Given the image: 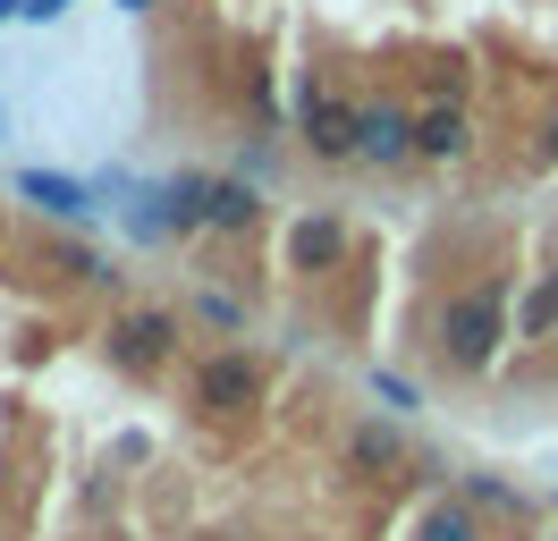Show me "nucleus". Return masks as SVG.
<instances>
[{
  "instance_id": "nucleus-1",
  "label": "nucleus",
  "mask_w": 558,
  "mask_h": 541,
  "mask_svg": "<svg viewBox=\"0 0 558 541\" xmlns=\"http://www.w3.org/2000/svg\"><path fill=\"white\" fill-rule=\"evenodd\" d=\"M432 330H440L432 347H440V364H449V372H490L499 338H508V279L490 270V279H474V288H457V297L440 304Z\"/></svg>"
},
{
  "instance_id": "nucleus-2",
  "label": "nucleus",
  "mask_w": 558,
  "mask_h": 541,
  "mask_svg": "<svg viewBox=\"0 0 558 541\" xmlns=\"http://www.w3.org/2000/svg\"><path fill=\"white\" fill-rule=\"evenodd\" d=\"M178 338H186V322H178L170 304H136V313H119V322L102 330V356H110V372L153 381V372L178 356Z\"/></svg>"
},
{
  "instance_id": "nucleus-3",
  "label": "nucleus",
  "mask_w": 558,
  "mask_h": 541,
  "mask_svg": "<svg viewBox=\"0 0 558 541\" xmlns=\"http://www.w3.org/2000/svg\"><path fill=\"white\" fill-rule=\"evenodd\" d=\"M254 398H263V356H254V347H211L204 364H195V406H204V414L229 423V414H245Z\"/></svg>"
},
{
  "instance_id": "nucleus-4",
  "label": "nucleus",
  "mask_w": 558,
  "mask_h": 541,
  "mask_svg": "<svg viewBox=\"0 0 558 541\" xmlns=\"http://www.w3.org/2000/svg\"><path fill=\"white\" fill-rule=\"evenodd\" d=\"M355 119H364V101L330 94L322 76H305V94H296V135L314 144L322 161H355Z\"/></svg>"
},
{
  "instance_id": "nucleus-5",
  "label": "nucleus",
  "mask_w": 558,
  "mask_h": 541,
  "mask_svg": "<svg viewBox=\"0 0 558 541\" xmlns=\"http://www.w3.org/2000/svg\"><path fill=\"white\" fill-rule=\"evenodd\" d=\"M355 161H415V110L407 101H364V119H355Z\"/></svg>"
},
{
  "instance_id": "nucleus-6",
  "label": "nucleus",
  "mask_w": 558,
  "mask_h": 541,
  "mask_svg": "<svg viewBox=\"0 0 558 541\" xmlns=\"http://www.w3.org/2000/svg\"><path fill=\"white\" fill-rule=\"evenodd\" d=\"M407 466V432L398 423H381V414H364L348 432V473H364V482H389V473Z\"/></svg>"
},
{
  "instance_id": "nucleus-7",
  "label": "nucleus",
  "mask_w": 558,
  "mask_h": 541,
  "mask_svg": "<svg viewBox=\"0 0 558 541\" xmlns=\"http://www.w3.org/2000/svg\"><path fill=\"white\" fill-rule=\"evenodd\" d=\"M288 263L296 270H339L348 263V220H339V212H305L296 237H288Z\"/></svg>"
},
{
  "instance_id": "nucleus-8",
  "label": "nucleus",
  "mask_w": 558,
  "mask_h": 541,
  "mask_svg": "<svg viewBox=\"0 0 558 541\" xmlns=\"http://www.w3.org/2000/svg\"><path fill=\"white\" fill-rule=\"evenodd\" d=\"M415 153L423 161H465V153H474V119H465L457 101H432L415 119Z\"/></svg>"
},
{
  "instance_id": "nucleus-9",
  "label": "nucleus",
  "mask_w": 558,
  "mask_h": 541,
  "mask_svg": "<svg viewBox=\"0 0 558 541\" xmlns=\"http://www.w3.org/2000/svg\"><path fill=\"white\" fill-rule=\"evenodd\" d=\"M17 195L35 203V212H51V220H69V229L94 220V195H85L76 178H51V169H26V178H17Z\"/></svg>"
},
{
  "instance_id": "nucleus-10",
  "label": "nucleus",
  "mask_w": 558,
  "mask_h": 541,
  "mask_svg": "<svg viewBox=\"0 0 558 541\" xmlns=\"http://www.w3.org/2000/svg\"><path fill=\"white\" fill-rule=\"evenodd\" d=\"M254 220H263V195H254L245 178H211V229L238 237V229H254Z\"/></svg>"
},
{
  "instance_id": "nucleus-11",
  "label": "nucleus",
  "mask_w": 558,
  "mask_h": 541,
  "mask_svg": "<svg viewBox=\"0 0 558 541\" xmlns=\"http://www.w3.org/2000/svg\"><path fill=\"white\" fill-rule=\"evenodd\" d=\"M415 541H483V516H474L465 500H432L423 525H415Z\"/></svg>"
},
{
  "instance_id": "nucleus-12",
  "label": "nucleus",
  "mask_w": 558,
  "mask_h": 541,
  "mask_svg": "<svg viewBox=\"0 0 558 541\" xmlns=\"http://www.w3.org/2000/svg\"><path fill=\"white\" fill-rule=\"evenodd\" d=\"M550 330H558V270H542L517 304V338H550Z\"/></svg>"
},
{
  "instance_id": "nucleus-13",
  "label": "nucleus",
  "mask_w": 558,
  "mask_h": 541,
  "mask_svg": "<svg viewBox=\"0 0 558 541\" xmlns=\"http://www.w3.org/2000/svg\"><path fill=\"white\" fill-rule=\"evenodd\" d=\"M465 507H499V516H524V491L499 482V473H465Z\"/></svg>"
},
{
  "instance_id": "nucleus-14",
  "label": "nucleus",
  "mask_w": 558,
  "mask_h": 541,
  "mask_svg": "<svg viewBox=\"0 0 558 541\" xmlns=\"http://www.w3.org/2000/svg\"><path fill=\"white\" fill-rule=\"evenodd\" d=\"M373 398H381L389 414H407V406H415V389H407V381H398V372H373Z\"/></svg>"
},
{
  "instance_id": "nucleus-15",
  "label": "nucleus",
  "mask_w": 558,
  "mask_h": 541,
  "mask_svg": "<svg viewBox=\"0 0 558 541\" xmlns=\"http://www.w3.org/2000/svg\"><path fill=\"white\" fill-rule=\"evenodd\" d=\"M204 313L220 322V330H245V304L238 297H204Z\"/></svg>"
},
{
  "instance_id": "nucleus-16",
  "label": "nucleus",
  "mask_w": 558,
  "mask_h": 541,
  "mask_svg": "<svg viewBox=\"0 0 558 541\" xmlns=\"http://www.w3.org/2000/svg\"><path fill=\"white\" fill-rule=\"evenodd\" d=\"M60 9H69V0H26V17H60Z\"/></svg>"
},
{
  "instance_id": "nucleus-17",
  "label": "nucleus",
  "mask_w": 558,
  "mask_h": 541,
  "mask_svg": "<svg viewBox=\"0 0 558 541\" xmlns=\"http://www.w3.org/2000/svg\"><path fill=\"white\" fill-rule=\"evenodd\" d=\"M9 17H26V0H0V26H9Z\"/></svg>"
},
{
  "instance_id": "nucleus-18",
  "label": "nucleus",
  "mask_w": 558,
  "mask_h": 541,
  "mask_svg": "<svg viewBox=\"0 0 558 541\" xmlns=\"http://www.w3.org/2000/svg\"><path fill=\"white\" fill-rule=\"evenodd\" d=\"M119 9H153V0H119Z\"/></svg>"
}]
</instances>
